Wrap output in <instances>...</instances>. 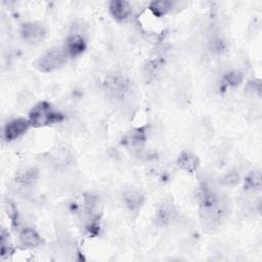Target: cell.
Here are the masks:
<instances>
[{
    "label": "cell",
    "instance_id": "obj_1",
    "mask_svg": "<svg viewBox=\"0 0 262 262\" xmlns=\"http://www.w3.org/2000/svg\"><path fill=\"white\" fill-rule=\"evenodd\" d=\"M229 202L226 195L216 188L204 184L200 200V220L205 229L215 230L229 215Z\"/></svg>",
    "mask_w": 262,
    "mask_h": 262
},
{
    "label": "cell",
    "instance_id": "obj_2",
    "mask_svg": "<svg viewBox=\"0 0 262 262\" xmlns=\"http://www.w3.org/2000/svg\"><path fill=\"white\" fill-rule=\"evenodd\" d=\"M63 119L64 116L61 113L54 111L51 104L45 100H42L38 102L35 106H33L28 117L31 127L34 128H40L56 124L61 122Z\"/></svg>",
    "mask_w": 262,
    "mask_h": 262
},
{
    "label": "cell",
    "instance_id": "obj_3",
    "mask_svg": "<svg viewBox=\"0 0 262 262\" xmlns=\"http://www.w3.org/2000/svg\"><path fill=\"white\" fill-rule=\"evenodd\" d=\"M69 57L64 48H53L41 55L34 62V67L39 72L51 73L62 68L68 62Z\"/></svg>",
    "mask_w": 262,
    "mask_h": 262
},
{
    "label": "cell",
    "instance_id": "obj_4",
    "mask_svg": "<svg viewBox=\"0 0 262 262\" xmlns=\"http://www.w3.org/2000/svg\"><path fill=\"white\" fill-rule=\"evenodd\" d=\"M24 42L30 45H36L44 41L48 34L46 26L41 21H27L24 23L19 31Z\"/></svg>",
    "mask_w": 262,
    "mask_h": 262
},
{
    "label": "cell",
    "instance_id": "obj_5",
    "mask_svg": "<svg viewBox=\"0 0 262 262\" xmlns=\"http://www.w3.org/2000/svg\"><path fill=\"white\" fill-rule=\"evenodd\" d=\"M31 128L28 119L16 118L9 121L3 128V138L5 141H12L23 136Z\"/></svg>",
    "mask_w": 262,
    "mask_h": 262
},
{
    "label": "cell",
    "instance_id": "obj_6",
    "mask_svg": "<svg viewBox=\"0 0 262 262\" xmlns=\"http://www.w3.org/2000/svg\"><path fill=\"white\" fill-rule=\"evenodd\" d=\"M176 210L171 202H164L156 213V223L159 226L170 225L176 218Z\"/></svg>",
    "mask_w": 262,
    "mask_h": 262
},
{
    "label": "cell",
    "instance_id": "obj_7",
    "mask_svg": "<svg viewBox=\"0 0 262 262\" xmlns=\"http://www.w3.org/2000/svg\"><path fill=\"white\" fill-rule=\"evenodd\" d=\"M87 47L84 37L79 34L70 35L64 43V49L70 57H76L82 54Z\"/></svg>",
    "mask_w": 262,
    "mask_h": 262
},
{
    "label": "cell",
    "instance_id": "obj_8",
    "mask_svg": "<svg viewBox=\"0 0 262 262\" xmlns=\"http://www.w3.org/2000/svg\"><path fill=\"white\" fill-rule=\"evenodd\" d=\"M105 87L115 97L123 98L129 90V83L121 76H112L105 80Z\"/></svg>",
    "mask_w": 262,
    "mask_h": 262
},
{
    "label": "cell",
    "instance_id": "obj_9",
    "mask_svg": "<svg viewBox=\"0 0 262 262\" xmlns=\"http://www.w3.org/2000/svg\"><path fill=\"white\" fill-rule=\"evenodd\" d=\"M19 244L26 249H34L42 245L43 239L41 235L31 227H25L18 234Z\"/></svg>",
    "mask_w": 262,
    "mask_h": 262
},
{
    "label": "cell",
    "instance_id": "obj_10",
    "mask_svg": "<svg viewBox=\"0 0 262 262\" xmlns=\"http://www.w3.org/2000/svg\"><path fill=\"white\" fill-rule=\"evenodd\" d=\"M111 15L118 21H123L131 14V5L125 0H113L108 4Z\"/></svg>",
    "mask_w": 262,
    "mask_h": 262
},
{
    "label": "cell",
    "instance_id": "obj_11",
    "mask_svg": "<svg viewBox=\"0 0 262 262\" xmlns=\"http://www.w3.org/2000/svg\"><path fill=\"white\" fill-rule=\"evenodd\" d=\"M176 164L179 169L188 173H194L200 167V160L195 155L189 151H183L179 155Z\"/></svg>",
    "mask_w": 262,
    "mask_h": 262
},
{
    "label": "cell",
    "instance_id": "obj_12",
    "mask_svg": "<svg viewBox=\"0 0 262 262\" xmlns=\"http://www.w3.org/2000/svg\"><path fill=\"white\" fill-rule=\"evenodd\" d=\"M146 140L145 131L142 128H136L130 131L123 139V143L131 148H140Z\"/></svg>",
    "mask_w": 262,
    "mask_h": 262
},
{
    "label": "cell",
    "instance_id": "obj_13",
    "mask_svg": "<svg viewBox=\"0 0 262 262\" xmlns=\"http://www.w3.org/2000/svg\"><path fill=\"white\" fill-rule=\"evenodd\" d=\"M144 202V194L135 188L128 189L124 193V203L130 211L138 210Z\"/></svg>",
    "mask_w": 262,
    "mask_h": 262
},
{
    "label": "cell",
    "instance_id": "obj_14",
    "mask_svg": "<svg viewBox=\"0 0 262 262\" xmlns=\"http://www.w3.org/2000/svg\"><path fill=\"white\" fill-rule=\"evenodd\" d=\"M175 2L168 1V0H162V1H154L149 4L148 9L152 13V15L157 17H162L169 13L173 7Z\"/></svg>",
    "mask_w": 262,
    "mask_h": 262
},
{
    "label": "cell",
    "instance_id": "obj_15",
    "mask_svg": "<svg viewBox=\"0 0 262 262\" xmlns=\"http://www.w3.org/2000/svg\"><path fill=\"white\" fill-rule=\"evenodd\" d=\"M242 81H243V75L239 72H236V71L229 72L223 77L222 86H223V88L234 87V86H237L238 84H241Z\"/></svg>",
    "mask_w": 262,
    "mask_h": 262
},
{
    "label": "cell",
    "instance_id": "obj_16",
    "mask_svg": "<svg viewBox=\"0 0 262 262\" xmlns=\"http://www.w3.org/2000/svg\"><path fill=\"white\" fill-rule=\"evenodd\" d=\"M245 187L251 190H259L261 188V174L259 171H253L246 178Z\"/></svg>",
    "mask_w": 262,
    "mask_h": 262
},
{
    "label": "cell",
    "instance_id": "obj_17",
    "mask_svg": "<svg viewBox=\"0 0 262 262\" xmlns=\"http://www.w3.org/2000/svg\"><path fill=\"white\" fill-rule=\"evenodd\" d=\"M36 179H37V172L34 169H31V170L25 171V173H21L17 178V182L28 185V184H32L34 181H36Z\"/></svg>",
    "mask_w": 262,
    "mask_h": 262
},
{
    "label": "cell",
    "instance_id": "obj_18",
    "mask_svg": "<svg viewBox=\"0 0 262 262\" xmlns=\"http://www.w3.org/2000/svg\"><path fill=\"white\" fill-rule=\"evenodd\" d=\"M9 235L5 231V229H2L1 231V256L4 257L5 255L10 253V244H9Z\"/></svg>",
    "mask_w": 262,
    "mask_h": 262
},
{
    "label": "cell",
    "instance_id": "obj_19",
    "mask_svg": "<svg viewBox=\"0 0 262 262\" xmlns=\"http://www.w3.org/2000/svg\"><path fill=\"white\" fill-rule=\"evenodd\" d=\"M239 181V176L238 174L236 173H228L222 180L223 184L225 185H228V186H231V185H235L236 183H238Z\"/></svg>",
    "mask_w": 262,
    "mask_h": 262
}]
</instances>
